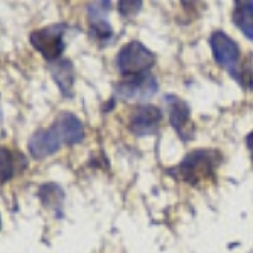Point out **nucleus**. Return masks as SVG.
<instances>
[{
	"label": "nucleus",
	"mask_w": 253,
	"mask_h": 253,
	"mask_svg": "<svg viewBox=\"0 0 253 253\" xmlns=\"http://www.w3.org/2000/svg\"><path fill=\"white\" fill-rule=\"evenodd\" d=\"M247 147H248V150H250L252 159H253V132L247 137Z\"/></svg>",
	"instance_id": "obj_16"
},
{
	"label": "nucleus",
	"mask_w": 253,
	"mask_h": 253,
	"mask_svg": "<svg viewBox=\"0 0 253 253\" xmlns=\"http://www.w3.org/2000/svg\"><path fill=\"white\" fill-rule=\"evenodd\" d=\"M221 152L213 149H196L172 167L170 174L182 182L191 186H199L201 182L213 179L216 169L221 164Z\"/></svg>",
	"instance_id": "obj_1"
},
{
	"label": "nucleus",
	"mask_w": 253,
	"mask_h": 253,
	"mask_svg": "<svg viewBox=\"0 0 253 253\" xmlns=\"http://www.w3.org/2000/svg\"><path fill=\"white\" fill-rule=\"evenodd\" d=\"M56 120L63 126V132L66 135V145H76L81 144L84 138V126L81 120L71 112H61Z\"/></svg>",
	"instance_id": "obj_13"
},
{
	"label": "nucleus",
	"mask_w": 253,
	"mask_h": 253,
	"mask_svg": "<svg viewBox=\"0 0 253 253\" xmlns=\"http://www.w3.org/2000/svg\"><path fill=\"white\" fill-rule=\"evenodd\" d=\"M233 22L247 39L253 42V2H236L233 10Z\"/></svg>",
	"instance_id": "obj_14"
},
{
	"label": "nucleus",
	"mask_w": 253,
	"mask_h": 253,
	"mask_svg": "<svg viewBox=\"0 0 253 253\" xmlns=\"http://www.w3.org/2000/svg\"><path fill=\"white\" fill-rule=\"evenodd\" d=\"M0 228H2V216H0Z\"/></svg>",
	"instance_id": "obj_17"
},
{
	"label": "nucleus",
	"mask_w": 253,
	"mask_h": 253,
	"mask_svg": "<svg viewBox=\"0 0 253 253\" xmlns=\"http://www.w3.org/2000/svg\"><path fill=\"white\" fill-rule=\"evenodd\" d=\"M157 78L150 73L126 78L115 84V95L124 101H145L157 93Z\"/></svg>",
	"instance_id": "obj_6"
},
{
	"label": "nucleus",
	"mask_w": 253,
	"mask_h": 253,
	"mask_svg": "<svg viewBox=\"0 0 253 253\" xmlns=\"http://www.w3.org/2000/svg\"><path fill=\"white\" fill-rule=\"evenodd\" d=\"M140 9H142V2H125V0L118 2V14L124 19L135 15L137 12H140Z\"/></svg>",
	"instance_id": "obj_15"
},
{
	"label": "nucleus",
	"mask_w": 253,
	"mask_h": 253,
	"mask_svg": "<svg viewBox=\"0 0 253 253\" xmlns=\"http://www.w3.org/2000/svg\"><path fill=\"white\" fill-rule=\"evenodd\" d=\"M210 46L213 51L216 63L221 66L224 71L231 75V78L236 81L240 80V47L233 39L223 31H214L210 36Z\"/></svg>",
	"instance_id": "obj_5"
},
{
	"label": "nucleus",
	"mask_w": 253,
	"mask_h": 253,
	"mask_svg": "<svg viewBox=\"0 0 253 253\" xmlns=\"http://www.w3.org/2000/svg\"><path fill=\"white\" fill-rule=\"evenodd\" d=\"M162 120L161 110L154 105H138L132 110L128 120V130L137 137H149L159 130Z\"/></svg>",
	"instance_id": "obj_7"
},
{
	"label": "nucleus",
	"mask_w": 253,
	"mask_h": 253,
	"mask_svg": "<svg viewBox=\"0 0 253 253\" xmlns=\"http://www.w3.org/2000/svg\"><path fill=\"white\" fill-rule=\"evenodd\" d=\"M49 71L54 80V83L58 84L61 95L64 98H71L75 95V66L69 59L61 58L56 63L49 64Z\"/></svg>",
	"instance_id": "obj_11"
},
{
	"label": "nucleus",
	"mask_w": 253,
	"mask_h": 253,
	"mask_svg": "<svg viewBox=\"0 0 253 253\" xmlns=\"http://www.w3.org/2000/svg\"><path fill=\"white\" fill-rule=\"evenodd\" d=\"M156 64V54L138 41H130L117 54V68L120 75L133 78L149 73Z\"/></svg>",
	"instance_id": "obj_2"
},
{
	"label": "nucleus",
	"mask_w": 253,
	"mask_h": 253,
	"mask_svg": "<svg viewBox=\"0 0 253 253\" xmlns=\"http://www.w3.org/2000/svg\"><path fill=\"white\" fill-rule=\"evenodd\" d=\"M110 5V2H95L88 5L89 34L101 44H108L113 39V29L107 19Z\"/></svg>",
	"instance_id": "obj_9"
},
{
	"label": "nucleus",
	"mask_w": 253,
	"mask_h": 253,
	"mask_svg": "<svg viewBox=\"0 0 253 253\" xmlns=\"http://www.w3.org/2000/svg\"><path fill=\"white\" fill-rule=\"evenodd\" d=\"M64 34H66V26L64 24H51V26L32 31L29 34V42L51 64L59 61L64 49H66Z\"/></svg>",
	"instance_id": "obj_3"
},
{
	"label": "nucleus",
	"mask_w": 253,
	"mask_h": 253,
	"mask_svg": "<svg viewBox=\"0 0 253 253\" xmlns=\"http://www.w3.org/2000/svg\"><path fill=\"white\" fill-rule=\"evenodd\" d=\"M38 198L44 208H47V210H51L54 213L56 218L63 216V203L64 198H66V193L58 182H44V184H41L38 189Z\"/></svg>",
	"instance_id": "obj_12"
},
{
	"label": "nucleus",
	"mask_w": 253,
	"mask_h": 253,
	"mask_svg": "<svg viewBox=\"0 0 253 253\" xmlns=\"http://www.w3.org/2000/svg\"><path fill=\"white\" fill-rule=\"evenodd\" d=\"M167 110H169V120L172 128L175 130L179 137L182 140L193 137V125H191V108L182 98L175 95H166L164 98Z\"/></svg>",
	"instance_id": "obj_8"
},
{
	"label": "nucleus",
	"mask_w": 253,
	"mask_h": 253,
	"mask_svg": "<svg viewBox=\"0 0 253 253\" xmlns=\"http://www.w3.org/2000/svg\"><path fill=\"white\" fill-rule=\"evenodd\" d=\"M63 145H66V135H64L59 122L54 120L49 126L36 130L29 137L27 152L36 161H44V159L58 154Z\"/></svg>",
	"instance_id": "obj_4"
},
{
	"label": "nucleus",
	"mask_w": 253,
	"mask_h": 253,
	"mask_svg": "<svg viewBox=\"0 0 253 253\" xmlns=\"http://www.w3.org/2000/svg\"><path fill=\"white\" fill-rule=\"evenodd\" d=\"M27 169V159L20 152L0 145V186L7 184L10 179Z\"/></svg>",
	"instance_id": "obj_10"
}]
</instances>
